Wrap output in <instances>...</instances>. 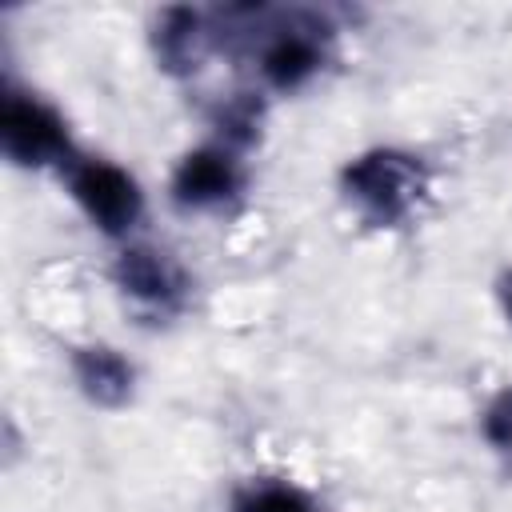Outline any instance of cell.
Here are the masks:
<instances>
[{"label": "cell", "mask_w": 512, "mask_h": 512, "mask_svg": "<svg viewBox=\"0 0 512 512\" xmlns=\"http://www.w3.org/2000/svg\"><path fill=\"white\" fill-rule=\"evenodd\" d=\"M476 432H480V444L488 448V456L512 476V384H500L488 392V400L480 404V416H476Z\"/></svg>", "instance_id": "obj_11"}, {"label": "cell", "mask_w": 512, "mask_h": 512, "mask_svg": "<svg viewBox=\"0 0 512 512\" xmlns=\"http://www.w3.org/2000/svg\"><path fill=\"white\" fill-rule=\"evenodd\" d=\"M264 116H268V104H264V92H232L224 96L212 116H208V128H212V140L252 156V148L260 144L264 136Z\"/></svg>", "instance_id": "obj_9"}, {"label": "cell", "mask_w": 512, "mask_h": 512, "mask_svg": "<svg viewBox=\"0 0 512 512\" xmlns=\"http://www.w3.org/2000/svg\"><path fill=\"white\" fill-rule=\"evenodd\" d=\"M60 180L92 232H100L112 244L136 240V228L148 216V192L136 180V172H128L112 156L80 148V156L60 172Z\"/></svg>", "instance_id": "obj_4"}, {"label": "cell", "mask_w": 512, "mask_h": 512, "mask_svg": "<svg viewBox=\"0 0 512 512\" xmlns=\"http://www.w3.org/2000/svg\"><path fill=\"white\" fill-rule=\"evenodd\" d=\"M336 196L364 228L400 232L432 196V164L404 144H368L336 168Z\"/></svg>", "instance_id": "obj_2"}, {"label": "cell", "mask_w": 512, "mask_h": 512, "mask_svg": "<svg viewBox=\"0 0 512 512\" xmlns=\"http://www.w3.org/2000/svg\"><path fill=\"white\" fill-rule=\"evenodd\" d=\"M220 44L240 40L252 56L256 84L264 96H296L312 88L336 48V20L324 8H264V4H240V8H216Z\"/></svg>", "instance_id": "obj_1"}, {"label": "cell", "mask_w": 512, "mask_h": 512, "mask_svg": "<svg viewBox=\"0 0 512 512\" xmlns=\"http://www.w3.org/2000/svg\"><path fill=\"white\" fill-rule=\"evenodd\" d=\"M68 376L84 404L100 412H124L140 392L136 360L108 340H88L68 348Z\"/></svg>", "instance_id": "obj_8"}, {"label": "cell", "mask_w": 512, "mask_h": 512, "mask_svg": "<svg viewBox=\"0 0 512 512\" xmlns=\"http://www.w3.org/2000/svg\"><path fill=\"white\" fill-rule=\"evenodd\" d=\"M496 304H500V316H504V324L512 332V264L500 268V276H496Z\"/></svg>", "instance_id": "obj_12"}, {"label": "cell", "mask_w": 512, "mask_h": 512, "mask_svg": "<svg viewBox=\"0 0 512 512\" xmlns=\"http://www.w3.org/2000/svg\"><path fill=\"white\" fill-rule=\"evenodd\" d=\"M220 48L224 44H220V28H216V12H204V8H192V4H164V8L152 12L148 52H152V60L164 76L188 80Z\"/></svg>", "instance_id": "obj_7"}, {"label": "cell", "mask_w": 512, "mask_h": 512, "mask_svg": "<svg viewBox=\"0 0 512 512\" xmlns=\"http://www.w3.org/2000/svg\"><path fill=\"white\" fill-rule=\"evenodd\" d=\"M248 184V156L208 136L176 156L168 172V204L184 216H228L244 204Z\"/></svg>", "instance_id": "obj_6"}, {"label": "cell", "mask_w": 512, "mask_h": 512, "mask_svg": "<svg viewBox=\"0 0 512 512\" xmlns=\"http://www.w3.org/2000/svg\"><path fill=\"white\" fill-rule=\"evenodd\" d=\"M228 512H324V504L288 476H248L232 488Z\"/></svg>", "instance_id": "obj_10"}, {"label": "cell", "mask_w": 512, "mask_h": 512, "mask_svg": "<svg viewBox=\"0 0 512 512\" xmlns=\"http://www.w3.org/2000/svg\"><path fill=\"white\" fill-rule=\"evenodd\" d=\"M0 156L20 172H64L80 144L60 104L8 80L0 96Z\"/></svg>", "instance_id": "obj_3"}, {"label": "cell", "mask_w": 512, "mask_h": 512, "mask_svg": "<svg viewBox=\"0 0 512 512\" xmlns=\"http://www.w3.org/2000/svg\"><path fill=\"white\" fill-rule=\"evenodd\" d=\"M108 280L116 296L152 324H172L192 308L196 280L180 264V256L152 240H128L116 244V256L108 264Z\"/></svg>", "instance_id": "obj_5"}]
</instances>
